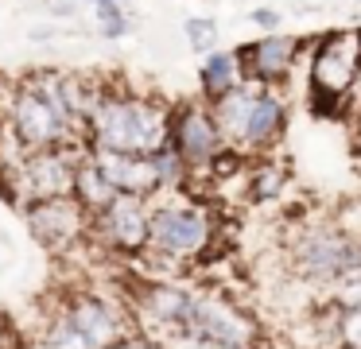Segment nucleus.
<instances>
[{
	"mask_svg": "<svg viewBox=\"0 0 361 349\" xmlns=\"http://www.w3.org/2000/svg\"><path fill=\"white\" fill-rule=\"evenodd\" d=\"M187 338H195L206 349H260L264 330L257 314L221 287H195V307H190Z\"/></svg>",
	"mask_w": 361,
	"mask_h": 349,
	"instance_id": "4",
	"label": "nucleus"
},
{
	"mask_svg": "<svg viewBox=\"0 0 361 349\" xmlns=\"http://www.w3.org/2000/svg\"><path fill=\"white\" fill-rule=\"evenodd\" d=\"M148 225H152V198L117 194L102 214L90 217V245H97L109 256H136L148 252Z\"/></svg>",
	"mask_w": 361,
	"mask_h": 349,
	"instance_id": "9",
	"label": "nucleus"
},
{
	"mask_svg": "<svg viewBox=\"0 0 361 349\" xmlns=\"http://www.w3.org/2000/svg\"><path fill=\"white\" fill-rule=\"evenodd\" d=\"M94 163L102 175L113 183L117 194H136V198H159V178L152 171L148 155H128V152H105V147H90Z\"/></svg>",
	"mask_w": 361,
	"mask_h": 349,
	"instance_id": "15",
	"label": "nucleus"
},
{
	"mask_svg": "<svg viewBox=\"0 0 361 349\" xmlns=\"http://www.w3.org/2000/svg\"><path fill=\"white\" fill-rule=\"evenodd\" d=\"M63 27L59 23H47V27H32V43H47V39H59Z\"/></svg>",
	"mask_w": 361,
	"mask_h": 349,
	"instance_id": "29",
	"label": "nucleus"
},
{
	"mask_svg": "<svg viewBox=\"0 0 361 349\" xmlns=\"http://www.w3.org/2000/svg\"><path fill=\"white\" fill-rule=\"evenodd\" d=\"M330 302H342V307H353V302H361V276L345 279V283L334 291V299H330Z\"/></svg>",
	"mask_w": 361,
	"mask_h": 349,
	"instance_id": "27",
	"label": "nucleus"
},
{
	"mask_svg": "<svg viewBox=\"0 0 361 349\" xmlns=\"http://www.w3.org/2000/svg\"><path fill=\"white\" fill-rule=\"evenodd\" d=\"M183 35H187L190 51L202 54V59L210 51H218V43H221V31H218V20H214V16H190V20L183 23Z\"/></svg>",
	"mask_w": 361,
	"mask_h": 349,
	"instance_id": "24",
	"label": "nucleus"
},
{
	"mask_svg": "<svg viewBox=\"0 0 361 349\" xmlns=\"http://www.w3.org/2000/svg\"><path fill=\"white\" fill-rule=\"evenodd\" d=\"M357 8H361V0H357Z\"/></svg>",
	"mask_w": 361,
	"mask_h": 349,
	"instance_id": "31",
	"label": "nucleus"
},
{
	"mask_svg": "<svg viewBox=\"0 0 361 349\" xmlns=\"http://www.w3.org/2000/svg\"><path fill=\"white\" fill-rule=\"evenodd\" d=\"M257 93H260L257 82H241L237 90H229L226 97L210 101V113H214V121H218L221 136H226V144L237 147V152H241V144H245V128H249V113H252Z\"/></svg>",
	"mask_w": 361,
	"mask_h": 349,
	"instance_id": "16",
	"label": "nucleus"
},
{
	"mask_svg": "<svg viewBox=\"0 0 361 349\" xmlns=\"http://www.w3.org/2000/svg\"><path fill=\"white\" fill-rule=\"evenodd\" d=\"M190 307H195V287L179 279H140L128 291V310L140 333L156 341H167L187 330Z\"/></svg>",
	"mask_w": 361,
	"mask_h": 349,
	"instance_id": "8",
	"label": "nucleus"
},
{
	"mask_svg": "<svg viewBox=\"0 0 361 349\" xmlns=\"http://www.w3.org/2000/svg\"><path fill=\"white\" fill-rule=\"evenodd\" d=\"M86 4H97V0H86Z\"/></svg>",
	"mask_w": 361,
	"mask_h": 349,
	"instance_id": "30",
	"label": "nucleus"
},
{
	"mask_svg": "<svg viewBox=\"0 0 361 349\" xmlns=\"http://www.w3.org/2000/svg\"><path fill=\"white\" fill-rule=\"evenodd\" d=\"M245 82V66H241V54L233 51H210L202 59V66H198V93H202V101L210 105V101L226 97L229 90H237V85Z\"/></svg>",
	"mask_w": 361,
	"mask_h": 349,
	"instance_id": "17",
	"label": "nucleus"
},
{
	"mask_svg": "<svg viewBox=\"0 0 361 349\" xmlns=\"http://www.w3.org/2000/svg\"><path fill=\"white\" fill-rule=\"evenodd\" d=\"M82 4L86 0H43V12L55 16V20H74L82 12Z\"/></svg>",
	"mask_w": 361,
	"mask_h": 349,
	"instance_id": "26",
	"label": "nucleus"
},
{
	"mask_svg": "<svg viewBox=\"0 0 361 349\" xmlns=\"http://www.w3.org/2000/svg\"><path fill=\"white\" fill-rule=\"evenodd\" d=\"M357 147H361V140H357Z\"/></svg>",
	"mask_w": 361,
	"mask_h": 349,
	"instance_id": "32",
	"label": "nucleus"
},
{
	"mask_svg": "<svg viewBox=\"0 0 361 349\" xmlns=\"http://www.w3.org/2000/svg\"><path fill=\"white\" fill-rule=\"evenodd\" d=\"M152 159V171H156V178H159V194H183L187 190V183L195 175H190V167L183 163V155L175 152L171 144L167 147H159L156 155H148Z\"/></svg>",
	"mask_w": 361,
	"mask_h": 349,
	"instance_id": "21",
	"label": "nucleus"
},
{
	"mask_svg": "<svg viewBox=\"0 0 361 349\" xmlns=\"http://www.w3.org/2000/svg\"><path fill=\"white\" fill-rule=\"evenodd\" d=\"M35 333H39L51 349H94L86 338H82L78 326L59 310V302H51V307H47V314H43V322H39V330H35Z\"/></svg>",
	"mask_w": 361,
	"mask_h": 349,
	"instance_id": "20",
	"label": "nucleus"
},
{
	"mask_svg": "<svg viewBox=\"0 0 361 349\" xmlns=\"http://www.w3.org/2000/svg\"><path fill=\"white\" fill-rule=\"evenodd\" d=\"M94 8V27L102 39H109V43H117V39H125L128 31H133V16H128V8L121 4V0H97Z\"/></svg>",
	"mask_w": 361,
	"mask_h": 349,
	"instance_id": "22",
	"label": "nucleus"
},
{
	"mask_svg": "<svg viewBox=\"0 0 361 349\" xmlns=\"http://www.w3.org/2000/svg\"><path fill=\"white\" fill-rule=\"evenodd\" d=\"M82 152H86V144H59V147H43V152H27L16 167H8L12 198L24 209L35 206V202L71 198Z\"/></svg>",
	"mask_w": 361,
	"mask_h": 349,
	"instance_id": "6",
	"label": "nucleus"
},
{
	"mask_svg": "<svg viewBox=\"0 0 361 349\" xmlns=\"http://www.w3.org/2000/svg\"><path fill=\"white\" fill-rule=\"evenodd\" d=\"M288 264L311 287H342L361 276V237L326 221H295L288 233Z\"/></svg>",
	"mask_w": 361,
	"mask_h": 349,
	"instance_id": "3",
	"label": "nucleus"
},
{
	"mask_svg": "<svg viewBox=\"0 0 361 349\" xmlns=\"http://www.w3.org/2000/svg\"><path fill=\"white\" fill-rule=\"evenodd\" d=\"M27 233L51 256H71L78 245H90V214L74 198H51L24 209Z\"/></svg>",
	"mask_w": 361,
	"mask_h": 349,
	"instance_id": "12",
	"label": "nucleus"
},
{
	"mask_svg": "<svg viewBox=\"0 0 361 349\" xmlns=\"http://www.w3.org/2000/svg\"><path fill=\"white\" fill-rule=\"evenodd\" d=\"M113 349H164V341H156V338H148V333H140V330H133L128 338H121Z\"/></svg>",
	"mask_w": 361,
	"mask_h": 349,
	"instance_id": "28",
	"label": "nucleus"
},
{
	"mask_svg": "<svg viewBox=\"0 0 361 349\" xmlns=\"http://www.w3.org/2000/svg\"><path fill=\"white\" fill-rule=\"evenodd\" d=\"M167 144L183 155L190 175H210L214 159L229 147L206 101H179V105H171V140Z\"/></svg>",
	"mask_w": 361,
	"mask_h": 349,
	"instance_id": "11",
	"label": "nucleus"
},
{
	"mask_svg": "<svg viewBox=\"0 0 361 349\" xmlns=\"http://www.w3.org/2000/svg\"><path fill=\"white\" fill-rule=\"evenodd\" d=\"M8 132L24 147V155L43 152V147H59V144H82V136L51 109V101L27 78L16 82V97H12V109H8Z\"/></svg>",
	"mask_w": 361,
	"mask_h": 349,
	"instance_id": "10",
	"label": "nucleus"
},
{
	"mask_svg": "<svg viewBox=\"0 0 361 349\" xmlns=\"http://www.w3.org/2000/svg\"><path fill=\"white\" fill-rule=\"evenodd\" d=\"M291 183V171L288 163L280 159H268V155H257L249 159V198L252 202H276Z\"/></svg>",
	"mask_w": 361,
	"mask_h": 349,
	"instance_id": "19",
	"label": "nucleus"
},
{
	"mask_svg": "<svg viewBox=\"0 0 361 349\" xmlns=\"http://www.w3.org/2000/svg\"><path fill=\"white\" fill-rule=\"evenodd\" d=\"M288 124H291V109L283 90H272V85H260L257 101H252V113H249V128H245V155H268L283 136H288Z\"/></svg>",
	"mask_w": 361,
	"mask_h": 349,
	"instance_id": "14",
	"label": "nucleus"
},
{
	"mask_svg": "<svg viewBox=\"0 0 361 349\" xmlns=\"http://www.w3.org/2000/svg\"><path fill=\"white\" fill-rule=\"evenodd\" d=\"M314 105H342L361 85V31H326L311 47V70H307Z\"/></svg>",
	"mask_w": 361,
	"mask_h": 349,
	"instance_id": "5",
	"label": "nucleus"
},
{
	"mask_svg": "<svg viewBox=\"0 0 361 349\" xmlns=\"http://www.w3.org/2000/svg\"><path fill=\"white\" fill-rule=\"evenodd\" d=\"M237 54H241V66H245V82L280 90L288 82V74L295 70L299 54H303V39L272 31V35H260L252 43L237 47Z\"/></svg>",
	"mask_w": 361,
	"mask_h": 349,
	"instance_id": "13",
	"label": "nucleus"
},
{
	"mask_svg": "<svg viewBox=\"0 0 361 349\" xmlns=\"http://www.w3.org/2000/svg\"><path fill=\"white\" fill-rule=\"evenodd\" d=\"M330 310H334V322H330L334 345L338 349H361V302H353V307L330 302Z\"/></svg>",
	"mask_w": 361,
	"mask_h": 349,
	"instance_id": "23",
	"label": "nucleus"
},
{
	"mask_svg": "<svg viewBox=\"0 0 361 349\" xmlns=\"http://www.w3.org/2000/svg\"><path fill=\"white\" fill-rule=\"evenodd\" d=\"M167 140H171V105L105 82V93L86 121L82 144L105 152L156 155L159 147H167Z\"/></svg>",
	"mask_w": 361,
	"mask_h": 349,
	"instance_id": "1",
	"label": "nucleus"
},
{
	"mask_svg": "<svg viewBox=\"0 0 361 349\" xmlns=\"http://www.w3.org/2000/svg\"><path fill=\"white\" fill-rule=\"evenodd\" d=\"M218 209L187 194H159L152 198L148 225V260L164 264V276L175 279L183 268L202 264L218 245Z\"/></svg>",
	"mask_w": 361,
	"mask_h": 349,
	"instance_id": "2",
	"label": "nucleus"
},
{
	"mask_svg": "<svg viewBox=\"0 0 361 349\" xmlns=\"http://www.w3.org/2000/svg\"><path fill=\"white\" fill-rule=\"evenodd\" d=\"M249 23L252 27H260V35H272V31H280V23H283V12H276V8H252L249 12Z\"/></svg>",
	"mask_w": 361,
	"mask_h": 349,
	"instance_id": "25",
	"label": "nucleus"
},
{
	"mask_svg": "<svg viewBox=\"0 0 361 349\" xmlns=\"http://www.w3.org/2000/svg\"><path fill=\"white\" fill-rule=\"evenodd\" d=\"M55 302L94 349H113L121 338H128L136 330L128 302L113 299V295L97 291V287H66V291L55 295Z\"/></svg>",
	"mask_w": 361,
	"mask_h": 349,
	"instance_id": "7",
	"label": "nucleus"
},
{
	"mask_svg": "<svg viewBox=\"0 0 361 349\" xmlns=\"http://www.w3.org/2000/svg\"><path fill=\"white\" fill-rule=\"evenodd\" d=\"M71 198L78 202V206L86 209L90 217L102 214V209L109 206L113 198H117V190H113V183L102 175V167L94 163L90 147L82 152V159H78V171H74V190H71Z\"/></svg>",
	"mask_w": 361,
	"mask_h": 349,
	"instance_id": "18",
	"label": "nucleus"
}]
</instances>
